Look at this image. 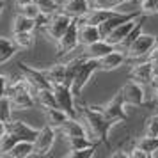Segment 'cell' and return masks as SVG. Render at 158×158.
<instances>
[{
    "mask_svg": "<svg viewBox=\"0 0 158 158\" xmlns=\"http://www.w3.org/2000/svg\"><path fill=\"white\" fill-rule=\"evenodd\" d=\"M77 110H78L77 117L84 124L85 135L96 144L101 142L108 146V133H110L112 126H115L114 123L108 121L98 108H94V105H78Z\"/></svg>",
    "mask_w": 158,
    "mask_h": 158,
    "instance_id": "1",
    "label": "cell"
},
{
    "mask_svg": "<svg viewBox=\"0 0 158 158\" xmlns=\"http://www.w3.org/2000/svg\"><path fill=\"white\" fill-rule=\"evenodd\" d=\"M98 69H100V62H98V59L84 55V59L80 60L78 69H77L75 80H73V84H71V91H73V94H75L77 98L80 96L82 89L87 85V82L91 80V77H93Z\"/></svg>",
    "mask_w": 158,
    "mask_h": 158,
    "instance_id": "2",
    "label": "cell"
},
{
    "mask_svg": "<svg viewBox=\"0 0 158 158\" xmlns=\"http://www.w3.org/2000/svg\"><path fill=\"white\" fill-rule=\"evenodd\" d=\"M124 107H126V103H124L123 94L119 93V91H117L114 98L108 100L107 103H103V105H94V108H98L101 114L105 115L110 123H114V124H119V123L126 121L128 114H126Z\"/></svg>",
    "mask_w": 158,
    "mask_h": 158,
    "instance_id": "3",
    "label": "cell"
},
{
    "mask_svg": "<svg viewBox=\"0 0 158 158\" xmlns=\"http://www.w3.org/2000/svg\"><path fill=\"white\" fill-rule=\"evenodd\" d=\"M75 22V18L69 15H66V13H62V11H57V13H53L50 18V22H48V25L44 27V34L50 37L53 43L57 44L59 41H60V37L66 34V30L69 29V25Z\"/></svg>",
    "mask_w": 158,
    "mask_h": 158,
    "instance_id": "4",
    "label": "cell"
},
{
    "mask_svg": "<svg viewBox=\"0 0 158 158\" xmlns=\"http://www.w3.org/2000/svg\"><path fill=\"white\" fill-rule=\"evenodd\" d=\"M53 89V94H55V100H57V107L66 110L69 117H77L78 110H77V105H75V94H73L71 87L66 85V84H55L52 85Z\"/></svg>",
    "mask_w": 158,
    "mask_h": 158,
    "instance_id": "5",
    "label": "cell"
},
{
    "mask_svg": "<svg viewBox=\"0 0 158 158\" xmlns=\"http://www.w3.org/2000/svg\"><path fill=\"white\" fill-rule=\"evenodd\" d=\"M57 133L59 131L53 126H50V124H46V126H43L39 130V135L34 140V156H46V155H50L52 148L55 144Z\"/></svg>",
    "mask_w": 158,
    "mask_h": 158,
    "instance_id": "6",
    "label": "cell"
},
{
    "mask_svg": "<svg viewBox=\"0 0 158 158\" xmlns=\"http://www.w3.org/2000/svg\"><path fill=\"white\" fill-rule=\"evenodd\" d=\"M155 44H156V37L151 36V34H140V36L137 37L133 43L130 44L128 48L124 50L126 53V57L128 59H140V57H148L149 55V52L155 48Z\"/></svg>",
    "mask_w": 158,
    "mask_h": 158,
    "instance_id": "7",
    "label": "cell"
},
{
    "mask_svg": "<svg viewBox=\"0 0 158 158\" xmlns=\"http://www.w3.org/2000/svg\"><path fill=\"white\" fill-rule=\"evenodd\" d=\"M57 52L60 57H68L71 52H75L80 46L78 41V18H75V22L69 25V29L66 30V34L60 37V41L57 44Z\"/></svg>",
    "mask_w": 158,
    "mask_h": 158,
    "instance_id": "8",
    "label": "cell"
},
{
    "mask_svg": "<svg viewBox=\"0 0 158 158\" xmlns=\"http://www.w3.org/2000/svg\"><path fill=\"white\" fill-rule=\"evenodd\" d=\"M18 69L22 71V75L25 77V78L29 80V84L34 89H43V87H52V82L48 80V77H46V73H44V69H41V68H32V66H27L25 62H18Z\"/></svg>",
    "mask_w": 158,
    "mask_h": 158,
    "instance_id": "9",
    "label": "cell"
},
{
    "mask_svg": "<svg viewBox=\"0 0 158 158\" xmlns=\"http://www.w3.org/2000/svg\"><path fill=\"white\" fill-rule=\"evenodd\" d=\"M119 93L123 94V100L126 105H131V107H139V105H144V85H140L139 82H133L130 80L124 85L119 89Z\"/></svg>",
    "mask_w": 158,
    "mask_h": 158,
    "instance_id": "10",
    "label": "cell"
},
{
    "mask_svg": "<svg viewBox=\"0 0 158 158\" xmlns=\"http://www.w3.org/2000/svg\"><path fill=\"white\" fill-rule=\"evenodd\" d=\"M130 80H133V82H139L140 85L144 87H151L153 84V64H151V60H144V62H137V64L131 66V69H130Z\"/></svg>",
    "mask_w": 158,
    "mask_h": 158,
    "instance_id": "11",
    "label": "cell"
},
{
    "mask_svg": "<svg viewBox=\"0 0 158 158\" xmlns=\"http://www.w3.org/2000/svg\"><path fill=\"white\" fill-rule=\"evenodd\" d=\"M7 131L16 135L20 140H30V142H34L36 137L39 135V130L37 128L27 124L25 121H20V119H11L7 123Z\"/></svg>",
    "mask_w": 158,
    "mask_h": 158,
    "instance_id": "12",
    "label": "cell"
},
{
    "mask_svg": "<svg viewBox=\"0 0 158 158\" xmlns=\"http://www.w3.org/2000/svg\"><path fill=\"white\" fill-rule=\"evenodd\" d=\"M126 60H128V57H126V53L123 50H112L110 53H107V55H103V57L98 59V62H100V71H115V69H119Z\"/></svg>",
    "mask_w": 158,
    "mask_h": 158,
    "instance_id": "13",
    "label": "cell"
},
{
    "mask_svg": "<svg viewBox=\"0 0 158 158\" xmlns=\"http://www.w3.org/2000/svg\"><path fill=\"white\" fill-rule=\"evenodd\" d=\"M101 32L98 25H91V23H85L78 20V41L80 46H89V44L96 43L101 39Z\"/></svg>",
    "mask_w": 158,
    "mask_h": 158,
    "instance_id": "14",
    "label": "cell"
},
{
    "mask_svg": "<svg viewBox=\"0 0 158 158\" xmlns=\"http://www.w3.org/2000/svg\"><path fill=\"white\" fill-rule=\"evenodd\" d=\"M140 16H142V15H140ZM140 16H137V18H133V20H128V22H124V23H121V25H117V27H115V29L112 30L108 36L103 37V39H107L108 43L114 44L115 48H117V46H119V44L124 41V39H126V36H128L130 32L133 30V27L137 25V22H139V18H140Z\"/></svg>",
    "mask_w": 158,
    "mask_h": 158,
    "instance_id": "15",
    "label": "cell"
},
{
    "mask_svg": "<svg viewBox=\"0 0 158 158\" xmlns=\"http://www.w3.org/2000/svg\"><path fill=\"white\" fill-rule=\"evenodd\" d=\"M91 0H64L60 4V9L66 15L73 16V18H82L84 15H87L91 11Z\"/></svg>",
    "mask_w": 158,
    "mask_h": 158,
    "instance_id": "16",
    "label": "cell"
},
{
    "mask_svg": "<svg viewBox=\"0 0 158 158\" xmlns=\"http://www.w3.org/2000/svg\"><path fill=\"white\" fill-rule=\"evenodd\" d=\"M84 48H85L84 55H87V57H94V59H100V57H103V55L110 53L112 50H115L114 44H110L107 39H103V37H101L100 41L89 44V46H84Z\"/></svg>",
    "mask_w": 158,
    "mask_h": 158,
    "instance_id": "17",
    "label": "cell"
},
{
    "mask_svg": "<svg viewBox=\"0 0 158 158\" xmlns=\"http://www.w3.org/2000/svg\"><path fill=\"white\" fill-rule=\"evenodd\" d=\"M44 117H46V124L59 130L66 123V119L69 117V114L59 107H50V108H44Z\"/></svg>",
    "mask_w": 158,
    "mask_h": 158,
    "instance_id": "18",
    "label": "cell"
},
{
    "mask_svg": "<svg viewBox=\"0 0 158 158\" xmlns=\"http://www.w3.org/2000/svg\"><path fill=\"white\" fill-rule=\"evenodd\" d=\"M36 29H37L36 18H29V16H23L20 13H16V16L13 18V23H11L13 32H34Z\"/></svg>",
    "mask_w": 158,
    "mask_h": 158,
    "instance_id": "19",
    "label": "cell"
},
{
    "mask_svg": "<svg viewBox=\"0 0 158 158\" xmlns=\"http://www.w3.org/2000/svg\"><path fill=\"white\" fill-rule=\"evenodd\" d=\"M44 73H46L48 80L52 82V85H55V84H66V75H68L66 62H55V64L48 66V68H44Z\"/></svg>",
    "mask_w": 158,
    "mask_h": 158,
    "instance_id": "20",
    "label": "cell"
},
{
    "mask_svg": "<svg viewBox=\"0 0 158 158\" xmlns=\"http://www.w3.org/2000/svg\"><path fill=\"white\" fill-rule=\"evenodd\" d=\"M62 137H75V135H85L84 124L80 123L78 117H68L66 123L57 130Z\"/></svg>",
    "mask_w": 158,
    "mask_h": 158,
    "instance_id": "21",
    "label": "cell"
},
{
    "mask_svg": "<svg viewBox=\"0 0 158 158\" xmlns=\"http://www.w3.org/2000/svg\"><path fill=\"white\" fill-rule=\"evenodd\" d=\"M32 155H34V142H30V140H18L6 156L7 158H27V156H32Z\"/></svg>",
    "mask_w": 158,
    "mask_h": 158,
    "instance_id": "22",
    "label": "cell"
},
{
    "mask_svg": "<svg viewBox=\"0 0 158 158\" xmlns=\"http://www.w3.org/2000/svg\"><path fill=\"white\" fill-rule=\"evenodd\" d=\"M37 105H41L43 108H50V107H57V100H55V94L52 87H43V89H36L34 93Z\"/></svg>",
    "mask_w": 158,
    "mask_h": 158,
    "instance_id": "23",
    "label": "cell"
},
{
    "mask_svg": "<svg viewBox=\"0 0 158 158\" xmlns=\"http://www.w3.org/2000/svg\"><path fill=\"white\" fill-rule=\"evenodd\" d=\"M16 52H18V46L13 41H9L6 37H0V66L9 62L11 59L15 57Z\"/></svg>",
    "mask_w": 158,
    "mask_h": 158,
    "instance_id": "24",
    "label": "cell"
},
{
    "mask_svg": "<svg viewBox=\"0 0 158 158\" xmlns=\"http://www.w3.org/2000/svg\"><path fill=\"white\" fill-rule=\"evenodd\" d=\"M13 43L20 48V50H29L34 46L36 37L32 32H13Z\"/></svg>",
    "mask_w": 158,
    "mask_h": 158,
    "instance_id": "25",
    "label": "cell"
},
{
    "mask_svg": "<svg viewBox=\"0 0 158 158\" xmlns=\"http://www.w3.org/2000/svg\"><path fill=\"white\" fill-rule=\"evenodd\" d=\"M66 140V146L69 151H75V149H84V148H89L96 144L94 140H91L87 135H75V137H64Z\"/></svg>",
    "mask_w": 158,
    "mask_h": 158,
    "instance_id": "26",
    "label": "cell"
},
{
    "mask_svg": "<svg viewBox=\"0 0 158 158\" xmlns=\"http://www.w3.org/2000/svg\"><path fill=\"white\" fill-rule=\"evenodd\" d=\"M142 135L144 137H158V114H151L146 119Z\"/></svg>",
    "mask_w": 158,
    "mask_h": 158,
    "instance_id": "27",
    "label": "cell"
},
{
    "mask_svg": "<svg viewBox=\"0 0 158 158\" xmlns=\"http://www.w3.org/2000/svg\"><path fill=\"white\" fill-rule=\"evenodd\" d=\"M13 103L9 100V96H4V98H0V121H6L9 123L13 119Z\"/></svg>",
    "mask_w": 158,
    "mask_h": 158,
    "instance_id": "28",
    "label": "cell"
},
{
    "mask_svg": "<svg viewBox=\"0 0 158 158\" xmlns=\"http://www.w3.org/2000/svg\"><path fill=\"white\" fill-rule=\"evenodd\" d=\"M20 139L16 135H13V133H6V135L2 137V140H0V156H6L9 151L13 149V146H15L16 142H18Z\"/></svg>",
    "mask_w": 158,
    "mask_h": 158,
    "instance_id": "29",
    "label": "cell"
},
{
    "mask_svg": "<svg viewBox=\"0 0 158 158\" xmlns=\"http://www.w3.org/2000/svg\"><path fill=\"white\" fill-rule=\"evenodd\" d=\"M139 9L146 16L158 15V0H139Z\"/></svg>",
    "mask_w": 158,
    "mask_h": 158,
    "instance_id": "30",
    "label": "cell"
},
{
    "mask_svg": "<svg viewBox=\"0 0 158 158\" xmlns=\"http://www.w3.org/2000/svg\"><path fill=\"white\" fill-rule=\"evenodd\" d=\"M32 2L41 9V13H48V15H53L60 9V4H57L55 0H32Z\"/></svg>",
    "mask_w": 158,
    "mask_h": 158,
    "instance_id": "31",
    "label": "cell"
},
{
    "mask_svg": "<svg viewBox=\"0 0 158 158\" xmlns=\"http://www.w3.org/2000/svg\"><path fill=\"white\" fill-rule=\"evenodd\" d=\"M128 4V0H91L93 7H103V9H117Z\"/></svg>",
    "mask_w": 158,
    "mask_h": 158,
    "instance_id": "32",
    "label": "cell"
},
{
    "mask_svg": "<svg viewBox=\"0 0 158 158\" xmlns=\"http://www.w3.org/2000/svg\"><path fill=\"white\" fill-rule=\"evenodd\" d=\"M96 146H98V144H93V146L84 148V149L68 151V153H66V158H91V156H94V153H96Z\"/></svg>",
    "mask_w": 158,
    "mask_h": 158,
    "instance_id": "33",
    "label": "cell"
},
{
    "mask_svg": "<svg viewBox=\"0 0 158 158\" xmlns=\"http://www.w3.org/2000/svg\"><path fill=\"white\" fill-rule=\"evenodd\" d=\"M128 158H151V156H149V153H148V151H144L142 148L135 142L128 149Z\"/></svg>",
    "mask_w": 158,
    "mask_h": 158,
    "instance_id": "34",
    "label": "cell"
},
{
    "mask_svg": "<svg viewBox=\"0 0 158 158\" xmlns=\"http://www.w3.org/2000/svg\"><path fill=\"white\" fill-rule=\"evenodd\" d=\"M9 93V75H0V98L7 96Z\"/></svg>",
    "mask_w": 158,
    "mask_h": 158,
    "instance_id": "35",
    "label": "cell"
},
{
    "mask_svg": "<svg viewBox=\"0 0 158 158\" xmlns=\"http://www.w3.org/2000/svg\"><path fill=\"white\" fill-rule=\"evenodd\" d=\"M151 64H153V84H151V89L158 85V57L149 59Z\"/></svg>",
    "mask_w": 158,
    "mask_h": 158,
    "instance_id": "36",
    "label": "cell"
},
{
    "mask_svg": "<svg viewBox=\"0 0 158 158\" xmlns=\"http://www.w3.org/2000/svg\"><path fill=\"white\" fill-rule=\"evenodd\" d=\"M7 133V123L6 121H0V140H2V137Z\"/></svg>",
    "mask_w": 158,
    "mask_h": 158,
    "instance_id": "37",
    "label": "cell"
},
{
    "mask_svg": "<svg viewBox=\"0 0 158 158\" xmlns=\"http://www.w3.org/2000/svg\"><path fill=\"white\" fill-rule=\"evenodd\" d=\"M2 9H4V0H0V13H2Z\"/></svg>",
    "mask_w": 158,
    "mask_h": 158,
    "instance_id": "38",
    "label": "cell"
}]
</instances>
